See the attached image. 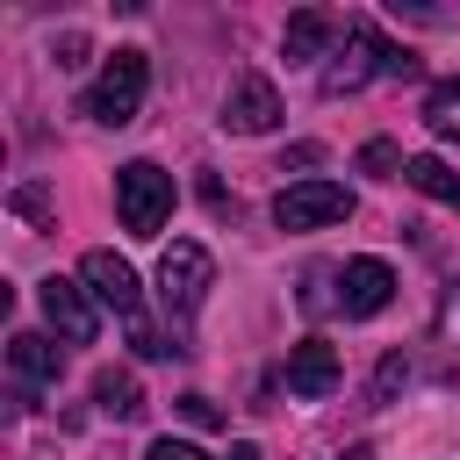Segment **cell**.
Listing matches in <instances>:
<instances>
[{
  "mask_svg": "<svg viewBox=\"0 0 460 460\" xmlns=\"http://www.w3.org/2000/svg\"><path fill=\"white\" fill-rule=\"evenodd\" d=\"M417 72V58L402 50V43H388L374 22H345V50H338V65L323 72V93L338 101V93H359L367 79H410Z\"/></svg>",
  "mask_w": 460,
  "mask_h": 460,
  "instance_id": "1",
  "label": "cell"
},
{
  "mask_svg": "<svg viewBox=\"0 0 460 460\" xmlns=\"http://www.w3.org/2000/svg\"><path fill=\"white\" fill-rule=\"evenodd\" d=\"M144 86H151V58H144V50H115V58L101 65V79L79 93V115L101 122V129H122V122H137Z\"/></svg>",
  "mask_w": 460,
  "mask_h": 460,
  "instance_id": "2",
  "label": "cell"
},
{
  "mask_svg": "<svg viewBox=\"0 0 460 460\" xmlns=\"http://www.w3.org/2000/svg\"><path fill=\"white\" fill-rule=\"evenodd\" d=\"M115 216L129 237H158V223L172 216V172L151 165V158H129L115 172Z\"/></svg>",
  "mask_w": 460,
  "mask_h": 460,
  "instance_id": "3",
  "label": "cell"
},
{
  "mask_svg": "<svg viewBox=\"0 0 460 460\" xmlns=\"http://www.w3.org/2000/svg\"><path fill=\"white\" fill-rule=\"evenodd\" d=\"M208 280H216V266H208V252H201L194 237L165 244V259H158V302H165V316H172V323H187V316L201 309Z\"/></svg>",
  "mask_w": 460,
  "mask_h": 460,
  "instance_id": "4",
  "label": "cell"
},
{
  "mask_svg": "<svg viewBox=\"0 0 460 460\" xmlns=\"http://www.w3.org/2000/svg\"><path fill=\"white\" fill-rule=\"evenodd\" d=\"M345 216H352V187H338V180H295L273 201L280 230H323V223H345Z\"/></svg>",
  "mask_w": 460,
  "mask_h": 460,
  "instance_id": "5",
  "label": "cell"
},
{
  "mask_svg": "<svg viewBox=\"0 0 460 460\" xmlns=\"http://www.w3.org/2000/svg\"><path fill=\"white\" fill-rule=\"evenodd\" d=\"M79 280H86V295H93L101 309H115L122 323H144V295H137V266H129V259L86 252V259H79Z\"/></svg>",
  "mask_w": 460,
  "mask_h": 460,
  "instance_id": "6",
  "label": "cell"
},
{
  "mask_svg": "<svg viewBox=\"0 0 460 460\" xmlns=\"http://www.w3.org/2000/svg\"><path fill=\"white\" fill-rule=\"evenodd\" d=\"M36 302H43V316H50V331H58L65 345H93V331H101V309H93V295H86L79 280L50 273V280L36 288Z\"/></svg>",
  "mask_w": 460,
  "mask_h": 460,
  "instance_id": "7",
  "label": "cell"
},
{
  "mask_svg": "<svg viewBox=\"0 0 460 460\" xmlns=\"http://www.w3.org/2000/svg\"><path fill=\"white\" fill-rule=\"evenodd\" d=\"M395 302V266L388 259H345L338 266V309L345 316H381Z\"/></svg>",
  "mask_w": 460,
  "mask_h": 460,
  "instance_id": "8",
  "label": "cell"
},
{
  "mask_svg": "<svg viewBox=\"0 0 460 460\" xmlns=\"http://www.w3.org/2000/svg\"><path fill=\"white\" fill-rule=\"evenodd\" d=\"M273 122H280V93H273V79L244 72V79L223 93V129H230V137H266Z\"/></svg>",
  "mask_w": 460,
  "mask_h": 460,
  "instance_id": "9",
  "label": "cell"
},
{
  "mask_svg": "<svg viewBox=\"0 0 460 460\" xmlns=\"http://www.w3.org/2000/svg\"><path fill=\"white\" fill-rule=\"evenodd\" d=\"M7 374H14L22 395L58 388V374H65V345H50V338H36V331H14V338H7Z\"/></svg>",
  "mask_w": 460,
  "mask_h": 460,
  "instance_id": "10",
  "label": "cell"
},
{
  "mask_svg": "<svg viewBox=\"0 0 460 460\" xmlns=\"http://www.w3.org/2000/svg\"><path fill=\"white\" fill-rule=\"evenodd\" d=\"M338 388V345H323V338H302V345H288V395H302V402H323Z\"/></svg>",
  "mask_w": 460,
  "mask_h": 460,
  "instance_id": "11",
  "label": "cell"
},
{
  "mask_svg": "<svg viewBox=\"0 0 460 460\" xmlns=\"http://www.w3.org/2000/svg\"><path fill=\"white\" fill-rule=\"evenodd\" d=\"M338 36H345V22H338L331 7H302V14H288L280 50H288V65H309V58H323Z\"/></svg>",
  "mask_w": 460,
  "mask_h": 460,
  "instance_id": "12",
  "label": "cell"
},
{
  "mask_svg": "<svg viewBox=\"0 0 460 460\" xmlns=\"http://www.w3.org/2000/svg\"><path fill=\"white\" fill-rule=\"evenodd\" d=\"M93 402H101V417H144V388H137V374H122V367H101L93 374Z\"/></svg>",
  "mask_w": 460,
  "mask_h": 460,
  "instance_id": "13",
  "label": "cell"
},
{
  "mask_svg": "<svg viewBox=\"0 0 460 460\" xmlns=\"http://www.w3.org/2000/svg\"><path fill=\"white\" fill-rule=\"evenodd\" d=\"M402 180H410L424 201H438V208H453V216H460V172H453L446 158H410V165H402Z\"/></svg>",
  "mask_w": 460,
  "mask_h": 460,
  "instance_id": "14",
  "label": "cell"
},
{
  "mask_svg": "<svg viewBox=\"0 0 460 460\" xmlns=\"http://www.w3.org/2000/svg\"><path fill=\"white\" fill-rule=\"evenodd\" d=\"M424 129L446 137V144H460V79H438L424 93Z\"/></svg>",
  "mask_w": 460,
  "mask_h": 460,
  "instance_id": "15",
  "label": "cell"
},
{
  "mask_svg": "<svg viewBox=\"0 0 460 460\" xmlns=\"http://www.w3.org/2000/svg\"><path fill=\"white\" fill-rule=\"evenodd\" d=\"M402 165H410V158H402L388 137H367V144H359V172H374V180H402Z\"/></svg>",
  "mask_w": 460,
  "mask_h": 460,
  "instance_id": "16",
  "label": "cell"
},
{
  "mask_svg": "<svg viewBox=\"0 0 460 460\" xmlns=\"http://www.w3.org/2000/svg\"><path fill=\"white\" fill-rule=\"evenodd\" d=\"M144 460H208V453H201L194 438H151V453H144Z\"/></svg>",
  "mask_w": 460,
  "mask_h": 460,
  "instance_id": "17",
  "label": "cell"
},
{
  "mask_svg": "<svg viewBox=\"0 0 460 460\" xmlns=\"http://www.w3.org/2000/svg\"><path fill=\"white\" fill-rule=\"evenodd\" d=\"M395 381H410V367H402V359H381V374H374V402H388Z\"/></svg>",
  "mask_w": 460,
  "mask_h": 460,
  "instance_id": "18",
  "label": "cell"
},
{
  "mask_svg": "<svg viewBox=\"0 0 460 460\" xmlns=\"http://www.w3.org/2000/svg\"><path fill=\"white\" fill-rule=\"evenodd\" d=\"M180 417H187V424H223V410H216L208 395H180Z\"/></svg>",
  "mask_w": 460,
  "mask_h": 460,
  "instance_id": "19",
  "label": "cell"
},
{
  "mask_svg": "<svg viewBox=\"0 0 460 460\" xmlns=\"http://www.w3.org/2000/svg\"><path fill=\"white\" fill-rule=\"evenodd\" d=\"M43 208H50V201H43V187H22V194H14V216H29V223H43Z\"/></svg>",
  "mask_w": 460,
  "mask_h": 460,
  "instance_id": "20",
  "label": "cell"
},
{
  "mask_svg": "<svg viewBox=\"0 0 460 460\" xmlns=\"http://www.w3.org/2000/svg\"><path fill=\"white\" fill-rule=\"evenodd\" d=\"M58 65H65V72L86 65V36H58Z\"/></svg>",
  "mask_w": 460,
  "mask_h": 460,
  "instance_id": "21",
  "label": "cell"
},
{
  "mask_svg": "<svg viewBox=\"0 0 460 460\" xmlns=\"http://www.w3.org/2000/svg\"><path fill=\"white\" fill-rule=\"evenodd\" d=\"M230 460H259V446H230Z\"/></svg>",
  "mask_w": 460,
  "mask_h": 460,
  "instance_id": "22",
  "label": "cell"
},
{
  "mask_svg": "<svg viewBox=\"0 0 460 460\" xmlns=\"http://www.w3.org/2000/svg\"><path fill=\"white\" fill-rule=\"evenodd\" d=\"M345 460H374V453H367V446H352V453H345Z\"/></svg>",
  "mask_w": 460,
  "mask_h": 460,
  "instance_id": "23",
  "label": "cell"
}]
</instances>
